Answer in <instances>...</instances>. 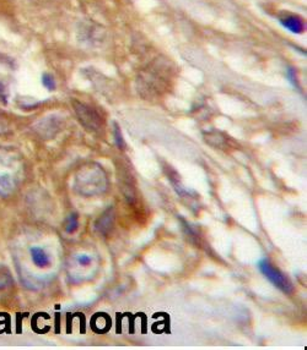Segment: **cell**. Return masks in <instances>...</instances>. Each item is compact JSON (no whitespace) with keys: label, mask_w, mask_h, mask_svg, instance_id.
<instances>
[{"label":"cell","mask_w":307,"mask_h":350,"mask_svg":"<svg viewBox=\"0 0 307 350\" xmlns=\"http://www.w3.org/2000/svg\"><path fill=\"white\" fill-rule=\"evenodd\" d=\"M288 77H289V81L291 82L294 86H297V81H296V74L294 69H291V68H290L289 70H288Z\"/></svg>","instance_id":"obj_10"},{"label":"cell","mask_w":307,"mask_h":350,"mask_svg":"<svg viewBox=\"0 0 307 350\" xmlns=\"http://www.w3.org/2000/svg\"><path fill=\"white\" fill-rule=\"evenodd\" d=\"M30 256L32 262L35 263L38 269H46L49 266V257L46 251L40 246H32L30 249Z\"/></svg>","instance_id":"obj_4"},{"label":"cell","mask_w":307,"mask_h":350,"mask_svg":"<svg viewBox=\"0 0 307 350\" xmlns=\"http://www.w3.org/2000/svg\"><path fill=\"white\" fill-rule=\"evenodd\" d=\"M280 24L283 25L285 29L290 31V32H293V33H302L304 29H305L304 21L295 15L284 16V18H280Z\"/></svg>","instance_id":"obj_5"},{"label":"cell","mask_w":307,"mask_h":350,"mask_svg":"<svg viewBox=\"0 0 307 350\" xmlns=\"http://www.w3.org/2000/svg\"><path fill=\"white\" fill-rule=\"evenodd\" d=\"M75 111H77V117L82 120V123L88 129H97L100 126V116L97 114V111H94L89 105H84L77 102L75 103Z\"/></svg>","instance_id":"obj_3"},{"label":"cell","mask_w":307,"mask_h":350,"mask_svg":"<svg viewBox=\"0 0 307 350\" xmlns=\"http://www.w3.org/2000/svg\"><path fill=\"white\" fill-rule=\"evenodd\" d=\"M19 163L9 150H0V196L5 198L18 185Z\"/></svg>","instance_id":"obj_1"},{"label":"cell","mask_w":307,"mask_h":350,"mask_svg":"<svg viewBox=\"0 0 307 350\" xmlns=\"http://www.w3.org/2000/svg\"><path fill=\"white\" fill-rule=\"evenodd\" d=\"M42 83L45 88H47L48 91L56 90V81H54L53 76H51L49 74H45L42 76Z\"/></svg>","instance_id":"obj_7"},{"label":"cell","mask_w":307,"mask_h":350,"mask_svg":"<svg viewBox=\"0 0 307 350\" xmlns=\"http://www.w3.org/2000/svg\"><path fill=\"white\" fill-rule=\"evenodd\" d=\"M114 136H116V144H117V146H119V148H123V137H122V134H121V130H119V126H117V125H116V129H114Z\"/></svg>","instance_id":"obj_8"},{"label":"cell","mask_w":307,"mask_h":350,"mask_svg":"<svg viewBox=\"0 0 307 350\" xmlns=\"http://www.w3.org/2000/svg\"><path fill=\"white\" fill-rule=\"evenodd\" d=\"M77 260L79 265H82L84 267L89 266L90 263H91V257L88 256V255H79L77 257Z\"/></svg>","instance_id":"obj_9"},{"label":"cell","mask_w":307,"mask_h":350,"mask_svg":"<svg viewBox=\"0 0 307 350\" xmlns=\"http://www.w3.org/2000/svg\"><path fill=\"white\" fill-rule=\"evenodd\" d=\"M79 228V221H77V216L75 213H73L71 216L68 217L66 219V224H65V230L66 233L73 234L75 233Z\"/></svg>","instance_id":"obj_6"},{"label":"cell","mask_w":307,"mask_h":350,"mask_svg":"<svg viewBox=\"0 0 307 350\" xmlns=\"http://www.w3.org/2000/svg\"><path fill=\"white\" fill-rule=\"evenodd\" d=\"M0 100H3L4 103H6V100H8V91H6V88L3 86L1 82H0Z\"/></svg>","instance_id":"obj_11"},{"label":"cell","mask_w":307,"mask_h":350,"mask_svg":"<svg viewBox=\"0 0 307 350\" xmlns=\"http://www.w3.org/2000/svg\"><path fill=\"white\" fill-rule=\"evenodd\" d=\"M258 269H260L262 275H265L268 280L277 286L278 289H280L282 292L290 294L293 292V286L288 280V277H285L279 269H275L272 263L269 262V260L262 258L258 262Z\"/></svg>","instance_id":"obj_2"},{"label":"cell","mask_w":307,"mask_h":350,"mask_svg":"<svg viewBox=\"0 0 307 350\" xmlns=\"http://www.w3.org/2000/svg\"><path fill=\"white\" fill-rule=\"evenodd\" d=\"M3 130H4V128H3V126H1V125H0V133H1V131H3Z\"/></svg>","instance_id":"obj_12"}]
</instances>
